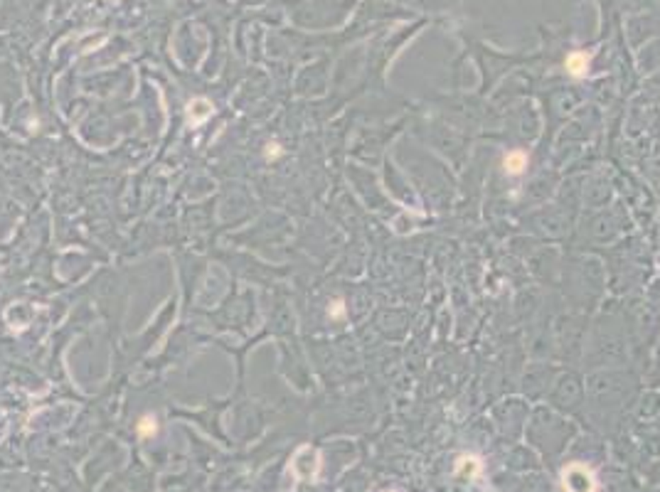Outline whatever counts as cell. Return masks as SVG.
Wrapping results in <instances>:
<instances>
[{
  "instance_id": "2",
  "label": "cell",
  "mask_w": 660,
  "mask_h": 492,
  "mask_svg": "<svg viewBox=\"0 0 660 492\" xmlns=\"http://www.w3.org/2000/svg\"><path fill=\"white\" fill-rule=\"evenodd\" d=\"M318 453L313 448H308V460H303V453L298 450L296 453V458H293V463H291V468H293V473L298 475V478H303V480H313L316 478V473H318Z\"/></svg>"
},
{
  "instance_id": "6",
  "label": "cell",
  "mask_w": 660,
  "mask_h": 492,
  "mask_svg": "<svg viewBox=\"0 0 660 492\" xmlns=\"http://www.w3.org/2000/svg\"><path fill=\"white\" fill-rule=\"evenodd\" d=\"M136 431H138V436H143V438H151V436H156V431H158L156 416H143L141 421H138Z\"/></svg>"
},
{
  "instance_id": "8",
  "label": "cell",
  "mask_w": 660,
  "mask_h": 492,
  "mask_svg": "<svg viewBox=\"0 0 660 492\" xmlns=\"http://www.w3.org/2000/svg\"><path fill=\"white\" fill-rule=\"evenodd\" d=\"M266 148H269V150H266V155H269V158H276V155H278V146H276V143H274V146H266Z\"/></svg>"
},
{
  "instance_id": "3",
  "label": "cell",
  "mask_w": 660,
  "mask_h": 492,
  "mask_svg": "<svg viewBox=\"0 0 660 492\" xmlns=\"http://www.w3.org/2000/svg\"><path fill=\"white\" fill-rule=\"evenodd\" d=\"M564 67L574 79H584L591 69V55L589 52H571V55H567Z\"/></svg>"
},
{
  "instance_id": "4",
  "label": "cell",
  "mask_w": 660,
  "mask_h": 492,
  "mask_svg": "<svg viewBox=\"0 0 660 492\" xmlns=\"http://www.w3.org/2000/svg\"><path fill=\"white\" fill-rule=\"evenodd\" d=\"M528 165H530V155L525 153V150H510L503 158L505 175H510V178H520V175L528 170Z\"/></svg>"
},
{
  "instance_id": "7",
  "label": "cell",
  "mask_w": 660,
  "mask_h": 492,
  "mask_svg": "<svg viewBox=\"0 0 660 492\" xmlns=\"http://www.w3.org/2000/svg\"><path fill=\"white\" fill-rule=\"evenodd\" d=\"M328 313H330V320H343L345 318V303L340 298L333 300V305H330Z\"/></svg>"
},
{
  "instance_id": "5",
  "label": "cell",
  "mask_w": 660,
  "mask_h": 492,
  "mask_svg": "<svg viewBox=\"0 0 660 492\" xmlns=\"http://www.w3.org/2000/svg\"><path fill=\"white\" fill-rule=\"evenodd\" d=\"M188 116H190V121H193V126H200V123L212 116V103L205 101V98H195L188 106Z\"/></svg>"
},
{
  "instance_id": "1",
  "label": "cell",
  "mask_w": 660,
  "mask_h": 492,
  "mask_svg": "<svg viewBox=\"0 0 660 492\" xmlns=\"http://www.w3.org/2000/svg\"><path fill=\"white\" fill-rule=\"evenodd\" d=\"M594 475L584 465H569L564 470V490L567 492H594Z\"/></svg>"
}]
</instances>
